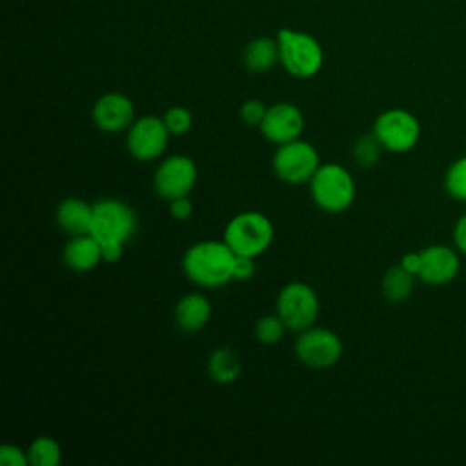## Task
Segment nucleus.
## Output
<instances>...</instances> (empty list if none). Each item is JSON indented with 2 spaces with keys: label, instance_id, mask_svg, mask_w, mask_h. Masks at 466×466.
<instances>
[{
  "label": "nucleus",
  "instance_id": "f03ea898",
  "mask_svg": "<svg viewBox=\"0 0 466 466\" xmlns=\"http://www.w3.org/2000/svg\"><path fill=\"white\" fill-rule=\"evenodd\" d=\"M273 222L260 211H242L235 215L224 228V242L235 255L253 257L262 255L273 242Z\"/></svg>",
  "mask_w": 466,
  "mask_h": 466
},
{
  "label": "nucleus",
  "instance_id": "9d476101",
  "mask_svg": "<svg viewBox=\"0 0 466 466\" xmlns=\"http://www.w3.org/2000/svg\"><path fill=\"white\" fill-rule=\"evenodd\" d=\"M171 133L167 131L164 118L146 115L135 118L126 135V146L133 158L138 162H151L164 155Z\"/></svg>",
  "mask_w": 466,
  "mask_h": 466
},
{
  "label": "nucleus",
  "instance_id": "c756f323",
  "mask_svg": "<svg viewBox=\"0 0 466 466\" xmlns=\"http://www.w3.org/2000/svg\"><path fill=\"white\" fill-rule=\"evenodd\" d=\"M451 238H453V246L459 253L466 255V213L461 215L453 226L451 231Z\"/></svg>",
  "mask_w": 466,
  "mask_h": 466
},
{
  "label": "nucleus",
  "instance_id": "aec40b11",
  "mask_svg": "<svg viewBox=\"0 0 466 466\" xmlns=\"http://www.w3.org/2000/svg\"><path fill=\"white\" fill-rule=\"evenodd\" d=\"M382 288V295L388 302L391 304H399L404 302L415 288V275H411L410 271H406L400 264L391 266L380 282Z\"/></svg>",
  "mask_w": 466,
  "mask_h": 466
},
{
  "label": "nucleus",
  "instance_id": "393cba45",
  "mask_svg": "<svg viewBox=\"0 0 466 466\" xmlns=\"http://www.w3.org/2000/svg\"><path fill=\"white\" fill-rule=\"evenodd\" d=\"M164 124L173 137L186 135L193 126V115L184 106H173L164 113Z\"/></svg>",
  "mask_w": 466,
  "mask_h": 466
},
{
  "label": "nucleus",
  "instance_id": "b1692460",
  "mask_svg": "<svg viewBox=\"0 0 466 466\" xmlns=\"http://www.w3.org/2000/svg\"><path fill=\"white\" fill-rule=\"evenodd\" d=\"M288 329V326L284 324V320L279 317V313L275 315H264L257 320L255 324V339L260 344H277L282 337L284 331Z\"/></svg>",
  "mask_w": 466,
  "mask_h": 466
},
{
  "label": "nucleus",
  "instance_id": "4be33fe9",
  "mask_svg": "<svg viewBox=\"0 0 466 466\" xmlns=\"http://www.w3.org/2000/svg\"><path fill=\"white\" fill-rule=\"evenodd\" d=\"M446 193L459 202H466V155L450 164L444 173Z\"/></svg>",
  "mask_w": 466,
  "mask_h": 466
},
{
  "label": "nucleus",
  "instance_id": "0eeeda50",
  "mask_svg": "<svg viewBox=\"0 0 466 466\" xmlns=\"http://www.w3.org/2000/svg\"><path fill=\"white\" fill-rule=\"evenodd\" d=\"M371 131L382 147L391 153H408L420 138V124L417 116L400 107L382 111L375 118Z\"/></svg>",
  "mask_w": 466,
  "mask_h": 466
},
{
  "label": "nucleus",
  "instance_id": "7ed1b4c3",
  "mask_svg": "<svg viewBox=\"0 0 466 466\" xmlns=\"http://www.w3.org/2000/svg\"><path fill=\"white\" fill-rule=\"evenodd\" d=\"M311 198L326 213L346 211L357 193V186L350 171L340 164H320L309 180Z\"/></svg>",
  "mask_w": 466,
  "mask_h": 466
},
{
  "label": "nucleus",
  "instance_id": "f8f14e48",
  "mask_svg": "<svg viewBox=\"0 0 466 466\" xmlns=\"http://www.w3.org/2000/svg\"><path fill=\"white\" fill-rule=\"evenodd\" d=\"M258 127L269 142L280 146L300 138L304 131V115L291 102H277L266 109Z\"/></svg>",
  "mask_w": 466,
  "mask_h": 466
},
{
  "label": "nucleus",
  "instance_id": "6e6552de",
  "mask_svg": "<svg viewBox=\"0 0 466 466\" xmlns=\"http://www.w3.org/2000/svg\"><path fill=\"white\" fill-rule=\"evenodd\" d=\"M271 164L280 180L297 186L311 180L320 166V157L313 144L297 138L277 146Z\"/></svg>",
  "mask_w": 466,
  "mask_h": 466
},
{
  "label": "nucleus",
  "instance_id": "9b49d317",
  "mask_svg": "<svg viewBox=\"0 0 466 466\" xmlns=\"http://www.w3.org/2000/svg\"><path fill=\"white\" fill-rule=\"evenodd\" d=\"M198 169L186 155L166 157L155 169L153 187L158 197L167 202L178 197H187L197 184Z\"/></svg>",
  "mask_w": 466,
  "mask_h": 466
},
{
  "label": "nucleus",
  "instance_id": "f3484780",
  "mask_svg": "<svg viewBox=\"0 0 466 466\" xmlns=\"http://www.w3.org/2000/svg\"><path fill=\"white\" fill-rule=\"evenodd\" d=\"M55 217H56V224L71 237L84 235V233H89L91 229L93 204L76 197H69L58 204Z\"/></svg>",
  "mask_w": 466,
  "mask_h": 466
},
{
  "label": "nucleus",
  "instance_id": "4468645a",
  "mask_svg": "<svg viewBox=\"0 0 466 466\" xmlns=\"http://www.w3.org/2000/svg\"><path fill=\"white\" fill-rule=\"evenodd\" d=\"M95 126L104 133H122L135 122V106L122 93H106L96 98L91 111Z\"/></svg>",
  "mask_w": 466,
  "mask_h": 466
},
{
  "label": "nucleus",
  "instance_id": "1a4fd4ad",
  "mask_svg": "<svg viewBox=\"0 0 466 466\" xmlns=\"http://www.w3.org/2000/svg\"><path fill=\"white\" fill-rule=\"evenodd\" d=\"M295 353L304 366L313 370H328L340 360L342 340L335 331L328 328L309 326L299 331Z\"/></svg>",
  "mask_w": 466,
  "mask_h": 466
},
{
  "label": "nucleus",
  "instance_id": "a211bd4d",
  "mask_svg": "<svg viewBox=\"0 0 466 466\" xmlns=\"http://www.w3.org/2000/svg\"><path fill=\"white\" fill-rule=\"evenodd\" d=\"M242 371V362L233 348L222 346L211 351L208 359V373L218 384H231L238 379Z\"/></svg>",
  "mask_w": 466,
  "mask_h": 466
},
{
  "label": "nucleus",
  "instance_id": "cd10ccee",
  "mask_svg": "<svg viewBox=\"0 0 466 466\" xmlns=\"http://www.w3.org/2000/svg\"><path fill=\"white\" fill-rule=\"evenodd\" d=\"M255 271H257V266L253 257L237 255L235 268H233V280H249L255 275Z\"/></svg>",
  "mask_w": 466,
  "mask_h": 466
},
{
  "label": "nucleus",
  "instance_id": "ddd939ff",
  "mask_svg": "<svg viewBox=\"0 0 466 466\" xmlns=\"http://www.w3.org/2000/svg\"><path fill=\"white\" fill-rule=\"evenodd\" d=\"M461 269L459 251L444 244H431L420 249L419 279L430 286H444L451 282Z\"/></svg>",
  "mask_w": 466,
  "mask_h": 466
},
{
  "label": "nucleus",
  "instance_id": "412c9836",
  "mask_svg": "<svg viewBox=\"0 0 466 466\" xmlns=\"http://www.w3.org/2000/svg\"><path fill=\"white\" fill-rule=\"evenodd\" d=\"M33 466H56L62 461V448L51 437H36L27 448Z\"/></svg>",
  "mask_w": 466,
  "mask_h": 466
},
{
  "label": "nucleus",
  "instance_id": "2eb2a0df",
  "mask_svg": "<svg viewBox=\"0 0 466 466\" xmlns=\"http://www.w3.org/2000/svg\"><path fill=\"white\" fill-rule=\"evenodd\" d=\"M64 262L76 273H87L102 262V244L91 235H75L64 248Z\"/></svg>",
  "mask_w": 466,
  "mask_h": 466
},
{
  "label": "nucleus",
  "instance_id": "bb28decb",
  "mask_svg": "<svg viewBox=\"0 0 466 466\" xmlns=\"http://www.w3.org/2000/svg\"><path fill=\"white\" fill-rule=\"evenodd\" d=\"M0 464L4 466H27L29 455L22 448L15 444H2L0 446Z\"/></svg>",
  "mask_w": 466,
  "mask_h": 466
},
{
  "label": "nucleus",
  "instance_id": "dca6fc26",
  "mask_svg": "<svg viewBox=\"0 0 466 466\" xmlns=\"http://www.w3.org/2000/svg\"><path fill=\"white\" fill-rule=\"evenodd\" d=\"M211 317V304L202 293H187L175 304V322L186 331L193 333L202 329Z\"/></svg>",
  "mask_w": 466,
  "mask_h": 466
},
{
  "label": "nucleus",
  "instance_id": "c85d7f7f",
  "mask_svg": "<svg viewBox=\"0 0 466 466\" xmlns=\"http://www.w3.org/2000/svg\"><path fill=\"white\" fill-rule=\"evenodd\" d=\"M193 213V204L189 200V197H178L169 200V215L177 220H186L189 218Z\"/></svg>",
  "mask_w": 466,
  "mask_h": 466
},
{
  "label": "nucleus",
  "instance_id": "a878e982",
  "mask_svg": "<svg viewBox=\"0 0 466 466\" xmlns=\"http://www.w3.org/2000/svg\"><path fill=\"white\" fill-rule=\"evenodd\" d=\"M266 109H268V107H266L260 100L251 98V100H246V102L240 106L238 115H240V120H242L244 124H248V126H260V122H262V118H264V115H266Z\"/></svg>",
  "mask_w": 466,
  "mask_h": 466
},
{
  "label": "nucleus",
  "instance_id": "7c9ffc66",
  "mask_svg": "<svg viewBox=\"0 0 466 466\" xmlns=\"http://www.w3.org/2000/svg\"><path fill=\"white\" fill-rule=\"evenodd\" d=\"M406 271H410L411 275H419V269H420V251H410V253H404L400 262H399Z\"/></svg>",
  "mask_w": 466,
  "mask_h": 466
},
{
  "label": "nucleus",
  "instance_id": "6ab92c4d",
  "mask_svg": "<svg viewBox=\"0 0 466 466\" xmlns=\"http://www.w3.org/2000/svg\"><path fill=\"white\" fill-rule=\"evenodd\" d=\"M244 66L253 73L269 71L279 60V42L273 38H255L251 40L242 55Z\"/></svg>",
  "mask_w": 466,
  "mask_h": 466
},
{
  "label": "nucleus",
  "instance_id": "20e7f679",
  "mask_svg": "<svg viewBox=\"0 0 466 466\" xmlns=\"http://www.w3.org/2000/svg\"><path fill=\"white\" fill-rule=\"evenodd\" d=\"M277 42L279 62L289 75L297 78H309L320 71L324 53L311 35L284 27L277 33Z\"/></svg>",
  "mask_w": 466,
  "mask_h": 466
},
{
  "label": "nucleus",
  "instance_id": "5701e85b",
  "mask_svg": "<svg viewBox=\"0 0 466 466\" xmlns=\"http://www.w3.org/2000/svg\"><path fill=\"white\" fill-rule=\"evenodd\" d=\"M382 151H384L382 144L379 142V138L371 131L368 135H362L355 142V146H353V158H355V162L360 167H371V166H375L380 160Z\"/></svg>",
  "mask_w": 466,
  "mask_h": 466
},
{
  "label": "nucleus",
  "instance_id": "423d86ee",
  "mask_svg": "<svg viewBox=\"0 0 466 466\" xmlns=\"http://www.w3.org/2000/svg\"><path fill=\"white\" fill-rule=\"evenodd\" d=\"M277 313L288 329L302 331L313 326L320 313L319 295L306 282H289L279 291Z\"/></svg>",
  "mask_w": 466,
  "mask_h": 466
},
{
  "label": "nucleus",
  "instance_id": "f257e3e1",
  "mask_svg": "<svg viewBox=\"0 0 466 466\" xmlns=\"http://www.w3.org/2000/svg\"><path fill=\"white\" fill-rule=\"evenodd\" d=\"M237 255L224 240H200L182 257L184 275L200 288H220L233 280Z\"/></svg>",
  "mask_w": 466,
  "mask_h": 466
},
{
  "label": "nucleus",
  "instance_id": "2f4dec72",
  "mask_svg": "<svg viewBox=\"0 0 466 466\" xmlns=\"http://www.w3.org/2000/svg\"><path fill=\"white\" fill-rule=\"evenodd\" d=\"M124 244H102V262L113 264L122 258Z\"/></svg>",
  "mask_w": 466,
  "mask_h": 466
},
{
  "label": "nucleus",
  "instance_id": "39448f33",
  "mask_svg": "<svg viewBox=\"0 0 466 466\" xmlns=\"http://www.w3.org/2000/svg\"><path fill=\"white\" fill-rule=\"evenodd\" d=\"M137 229L133 208L120 198H102L93 204L89 233L100 244H126Z\"/></svg>",
  "mask_w": 466,
  "mask_h": 466
}]
</instances>
